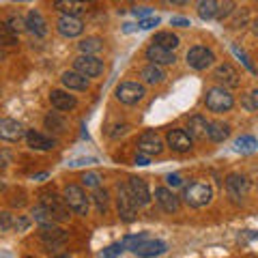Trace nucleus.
<instances>
[{"label":"nucleus","mask_w":258,"mask_h":258,"mask_svg":"<svg viewBox=\"0 0 258 258\" xmlns=\"http://www.w3.org/2000/svg\"><path fill=\"white\" fill-rule=\"evenodd\" d=\"M205 106H207V110L220 114V112H228L235 106V99H232V95L228 93L226 86H213V88H209L205 95Z\"/></svg>","instance_id":"obj_1"},{"label":"nucleus","mask_w":258,"mask_h":258,"mask_svg":"<svg viewBox=\"0 0 258 258\" xmlns=\"http://www.w3.org/2000/svg\"><path fill=\"white\" fill-rule=\"evenodd\" d=\"M183 198L189 207L200 209V207H207L213 200V189H211V185L196 181V183H191L189 187H185Z\"/></svg>","instance_id":"obj_2"},{"label":"nucleus","mask_w":258,"mask_h":258,"mask_svg":"<svg viewBox=\"0 0 258 258\" xmlns=\"http://www.w3.org/2000/svg\"><path fill=\"white\" fill-rule=\"evenodd\" d=\"M62 198L67 207L78 215H88V196L80 185H67L62 191Z\"/></svg>","instance_id":"obj_3"},{"label":"nucleus","mask_w":258,"mask_h":258,"mask_svg":"<svg viewBox=\"0 0 258 258\" xmlns=\"http://www.w3.org/2000/svg\"><path fill=\"white\" fill-rule=\"evenodd\" d=\"M144 95H147V91L138 82H123L116 86V99L125 106H136L138 101L144 99Z\"/></svg>","instance_id":"obj_4"},{"label":"nucleus","mask_w":258,"mask_h":258,"mask_svg":"<svg viewBox=\"0 0 258 258\" xmlns=\"http://www.w3.org/2000/svg\"><path fill=\"white\" fill-rule=\"evenodd\" d=\"M41 205L50 209L56 222H67L69 220V207L64 203V198H58L54 191H43L41 194Z\"/></svg>","instance_id":"obj_5"},{"label":"nucleus","mask_w":258,"mask_h":258,"mask_svg":"<svg viewBox=\"0 0 258 258\" xmlns=\"http://www.w3.org/2000/svg\"><path fill=\"white\" fill-rule=\"evenodd\" d=\"M213 60H215V54L205 45H194L187 52V64L196 71H203L207 67H211Z\"/></svg>","instance_id":"obj_6"},{"label":"nucleus","mask_w":258,"mask_h":258,"mask_svg":"<svg viewBox=\"0 0 258 258\" xmlns=\"http://www.w3.org/2000/svg\"><path fill=\"white\" fill-rule=\"evenodd\" d=\"M127 191L129 196L134 198V203L138 207H147L151 203V191H149V185L140 176H129V183H127Z\"/></svg>","instance_id":"obj_7"},{"label":"nucleus","mask_w":258,"mask_h":258,"mask_svg":"<svg viewBox=\"0 0 258 258\" xmlns=\"http://www.w3.org/2000/svg\"><path fill=\"white\" fill-rule=\"evenodd\" d=\"M74 69L80 71V74H84L86 78H97V76L103 74V62L97 58V56L82 54L74 60Z\"/></svg>","instance_id":"obj_8"},{"label":"nucleus","mask_w":258,"mask_h":258,"mask_svg":"<svg viewBox=\"0 0 258 258\" xmlns=\"http://www.w3.org/2000/svg\"><path fill=\"white\" fill-rule=\"evenodd\" d=\"M116 207H118L120 220H125V222H134V220H136V209H138V205H136V203H134V198L129 196L127 187H120V185H118Z\"/></svg>","instance_id":"obj_9"},{"label":"nucleus","mask_w":258,"mask_h":258,"mask_svg":"<svg viewBox=\"0 0 258 258\" xmlns=\"http://www.w3.org/2000/svg\"><path fill=\"white\" fill-rule=\"evenodd\" d=\"M168 147L176 153H187L191 151V134L185 132V129H170L166 136Z\"/></svg>","instance_id":"obj_10"},{"label":"nucleus","mask_w":258,"mask_h":258,"mask_svg":"<svg viewBox=\"0 0 258 258\" xmlns=\"http://www.w3.org/2000/svg\"><path fill=\"white\" fill-rule=\"evenodd\" d=\"M56 28L62 37L67 39H74V37H80L84 32V24L80 22L76 15H60L58 22H56Z\"/></svg>","instance_id":"obj_11"},{"label":"nucleus","mask_w":258,"mask_h":258,"mask_svg":"<svg viewBox=\"0 0 258 258\" xmlns=\"http://www.w3.org/2000/svg\"><path fill=\"white\" fill-rule=\"evenodd\" d=\"M138 151L144 153V155H159L164 151V142L155 132H144L138 138Z\"/></svg>","instance_id":"obj_12"},{"label":"nucleus","mask_w":258,"mask_h":258,"mask_svg":"<svg viewBox=\"0 0 258 258\" xmlns=\"http://www.w3.org/2000/svg\"><path fill=\"white\" fill-rule=\"evenodd\" d=\"M95 5V0H56L54 9H58L62 15H78L88 11Z\"/></svg>","instance_id":"obj_13"},{"label":"nucleus","mask_w":258,"mask_h":258,"mask_svg":"<svg viewBox=\"0 0 258 258\" xmlns=\"http://www.w3.org/2000/svg\"><path fill=\"white\" fill-rule=\"evenodd\" d=\"M22 136H26V129L20 120H13V118H3L0 120V138L3 140H9V142H18Z\"/></svg>","instance_id":"obj_14"},{"label":"nucleus","mask_w":258,"mask_h":258,"mask_svg":"<svg viewBox=\"0 0 258 258\" xmlns=\"http://www.w3.org/2000/svg\"><path fill=\"white\" fill-rule=\"evenodd\" d=\"M155 200L166 213H174V211H179V207H181L179 196H176L174 191H170L168 187H157L155 189Z\"/></svg>","instance_id":"obj_15"},{"label":"nucleus","mask_w":258,"mask_h":258,"mask_svg":"<svg viewBox=\"0 0 258 258\" xmlns=\"http://www.w3.org/2000/svg\"><path fill=\"white\" fill-rule=\"evenodd\" d=\"M147 58L155 64H174L176 62V56H174V50H166L157 43H151L147 47Z\"/></svg>","instance_id":"obj_16"},{"label":"nucleus","mask_w":258,"mask_h":258,"mask_svg":"<svg viewBox=\"0 0 258 258\" xmlns=\"http://www.w3.org/2000/svg\"><path fill=\"white\" fill-rule=\"evenodd\" d=\"M226 191H228L232 198H243L249 191V181L243 174H228L226 176Z\"/></svg>","instance_id":"obj_17"},{"label":"nucleus","mask_w":258,"mask_h":258,"mask_svg":"<svg viewBox=\"0 0 258 258\" xmlns=\"http://www.w3.org/2000/svg\"><path fill=\"white\" fill-rule=\"evenodd\" d=\"M166 249H168V245L164 241H149L147 239V241H142L140 245L134 247V254L140 258H155V256L166 254Z\"/></svg>","instance_id":"obj_18"},{"label":"nucleus","mask_w":258,"mask_h":258,"mask_svg":"<svg viewBox=\"0 0 258 258\" xmlns=\"http://www.w3.org/2000/svg\"><path fill=\"white\" fill-rule=\"evenodd\" d=\"M215 80L217 82H222L226 88H237L241 84L237 69L232 67V64H228V62H224V64H220V67L215 69Z\"/></svg>","instance_id":"obj_19"},{"label":"nucleus","mask_w":258,"mask_h":258,"mask_svg":"<svg viewBox=\"0 0 258 258\" xmlns=\"http://www.w3.org/2000/svg\"><path fill=\"white\" fill-rule=\"evenodd\" d=\"M50 101H52L54 110H58V112H69V110H74L78 106L76 97L64 93V91H52L50 93Z\"/></svg>","instance_id":"obj_20"},{"label":"nucleus","mask_w":258,"mask_h":258,"mask_svg":"<svg viewBox=\"0 0 258 258\" xmlns=\"http://www.w3.org/2000/svg\"><path fill=\"white\" fill-rule=\"evenodd\" d=\"M26 142H28V147L35 149V151H50V149L56 147V140L54 138H47L45 134L35 132V129L26 132Z\"/></svg>","instance_id":"obj_21"},{"label":"nucleus","mask_w":258,"mask_h":258,"mask_svg":"<svg viewBox=\"0 0 258 258\" xmlns=\"http://www.w3.org/2000/svg\"><path fill=\"white\" fill-rule=\"evenodd\" d=\"M62 86L69 88V91H86L88 88V78L84 74H80V71H64L62 74Z\"/></svg>","instance_id":"obj_22"},{"label":"nucleus","mask_w":258,"mask_h":258,"mask_svg":"<svg viewBox=\"0 0 258 258\" xmlns=\"http://www.w3.org/2000/svg\"><path fill=\"white\" fill-rule=\"evenodd\" d=\"M26 30L30 32V35L35 37H45L47 35V24L43 20V15L32 9L28 15H26Z\"/></svg>","instance_id":"obj_23"},{"label":"nucleus","mask_w":258,"mask_h":258,"mask_svg":"<svg viewBox=\"0 0 258 258\" xmlns=\"http://www.w3.org/2000/svg\"><path fill=\"white\" fill-rule=\"evenodd\" d=\"M39 237L43 239L45 245L56 247V245H62L64 241H67V232L56 228V226H47V228H39Z\"/></svg>","instance_id":"obj_24"},{"label":"nucleus","mask_w":258,"mask_h":258,"mask_svg":"<svg viewBox=\"0 0 258 258\" xmlns=\"http://www.w3.org/2000/svg\"><path fill=\"white\" fill-rule=\"evenodd\" d=\"M209 120L205 116H200V114H194L189 120H187V129H189V134H191V138H198V140H203L209 136Z\"/></svg>","instance_id":"obj_25"},{"label":"nucleus","mask_w":258,"mask_h":258,"mask_svg":"<svg viewBox=\"0 0 258 258\" xmlns=\"http://www.w3.org/2000/svg\"><path fill=\"white\" fill-rule=\"evenodd\" d=\"M140 76L147 84H161L166 80V74H164V69H161V64H155V62L147 64V67L140 71Z\"/></svg>","instance_id":"obj_26"},{"label":"nucleus","mask_w":258,"mask_h":258,"mask_svg":"<svg viewBox=\"0 0 258 258\" xmlns=\"http://www.w3.org/2000/svg\"><path fill=\"white\" fill-rule=\"evenodd\" d=\"M196 11L200 15V20H213L217 18L220 5H217V0H196Z\"/></svg>","instance_id":"obj_27"},{"label":"nucleus","mask_w":258,"mask_h":258,"mask_svg":"<svg viewBox=\"0 0 258 258\" xmlns=\"http://www.w3.org/2000/svg\"><path fill=\"white\" fill-rule=\"evenodd\" d=\"M32 220L39 224V228H47V226H54L56 224L54 215L50 213V209H47L45 205H37L35 209H32Z\"/></svg>","instance_id":"obj_28"},{"label":"nucleus","mask_w":258,"mask_h":258,"mask_svg":"<svg viewBox=\"0 0 258 258\" xmlns=\"http://www.w3.org/2000/svg\"><path fill=\"white\" fill-rule=\"evenodd\" d=\"M228 136H230V127L222 123V120H213V123L209 125V138L213 142H224Z\"/></svg>","instance_id":"obj_29"},{"label":"nucleus","mask_w":258,"mask_h":258,"mask_svg":"<svg viewBox=\"0 0 258 258\" xmlns=\"http://www.w3.org/2000/svg\"><path fill=\"white\" fill-rule=\"evenodd\" d=\"M78 47H80V52H82V54L95 56V54H99V52H101L103 41H101L99 37H86V39H82V41L78 43Z\"/></svg>","instance_id":"obj_30"},{"label":"nucleus","mask_w":258,"mask_h":258,"mask_svg":"<svg viewBox=\"0 0 258 258\" xmlns=\"http://www.w3.org/2000/svg\"><path fill=\"white\" fill-rule=\"evenodd\" d=\"M153 43L166 47V50H174V47H179V37L172 35V32H168V30H161V32H157V35H155Z\"/></svg>","instance_id":"obj_31"},{"label":"nucleus","mask_w":258,"mask_h":258,"mask_svg":"<svg viewBox=\"0 0 258 258\" xmlns=\"http://www.w3.org/2000/svg\"><path fill=\"white\" fill-rule=\"evenodd\" d=\"M45 127L52 129L56 134H62L64 129H67V120H64V116L60 112H50V114L45 116Z\"/></svg>","instance_id":"obj_32"},{"label":"nucleus","mask_w":258,"mask_h":258,"mask_svg":"<svg viewBox=\"0 0 258 258\" xmlns=\"http://www.w3.org/2000/svg\"><path fill=\"white\" fill-rule=\"evenodd\" d=\"M235 149L239 153H252L258 149V142H256L254 136H241V138H237V142H235Z\"/></svg>","instance_id":"obj_33"},{"label":"nucleus","mask_w":258,"mask_h":258,"mask_svg":"<svg viewBox=\"0 0 258 258\" xmlns=\"http://www.w3.org/2000/svg\"><path fill=\"white\" fill-rule=\"evenodd\" d=\"M93 200H95V205H97V211L99 213H106L108 211V191L106 189H99L97 187L95 194H93Z\"/></svg>","instance_id":"obj_34"},{"label":"nucleus","mask_w":258,"mask_h":258,"mask_svg":"<svg viewBox=\"0 0 258 258\" xmlns=\"http://www.w3.org/2000/svg\"><path fill=\"white\" fill-rule=\"evenodd\" d=\"M232 54H235L237 56V58L241 60V62H243L245 64V69L249 71V74H256V67H254V64H252V60H249V56L243 52V50H241V47L235 43V45H232Z\"/></svg>","instance_id":"obj_35"},{"label":"nucleus","mask_w":258,"mask_h":258,"mask_svg":"<svg viewBox=\"0 0 258 258\" xmlns=\"http://www.w3.org/2000/svg\"><path fill=\"white\" fill-rule=\"evenodd\" d=\"M241 106H243L245 110H249V112L258 110V88L256 91H249L243 99H241Z\"/></svg>","instance_id":"obj_36"},{"label":"nucleus","mask_w":258,"mask_h":258,"mask_svg":"<svg viewBox=\"0 0 258 258\" xmlns=\"http://www.w3.org/2000/svg\"><path fill=\"white\" fill-rule=\"evenodd\" d=\"M80 181H82L84 187H93V189H97V187H99V183H101V174H99V172H84Z\"/></svg>","instance_id":"obj_37"},{"label":"nucleus","mask_w":258,"mask_h":258,"mask_svg":"<svg viewBox=\"0 0 258 258\" xmlns=\"http://www.w3.org/2000/svg\"><path fill=\"white\" fill-rule=\"evenodd\" d=\"M0 32H3V43L5 45H13V43H18V32H13L7 24H3L0 26Z\"/></svg>","instance_id":"obj_38"},{"label":"nucleus","mask_w":258,"mask_h":258,"mask_svg":"<svg viewBox=\"0 0 258 258\" xmlns=\"http://www.w3.org/2000/svg\"><path fill=\"white\" fill-rule=\"evenodd\" d=\"M149 239V235L147 232H138V235H132V237H125V241H123V245L125 247H129V249H134L136 245H140L142 241H147Z\"/></svg>","instance_id":"obj_39"},{"label":"nucleus","mask_w":258,"mask_h":258,"mask_svg":"<svg viewBox=\"0 0 258 258\" xmlns=\"http://www.w3.org/2000/svg\"><path fill=\"white\" fill-rule=\"evenodd\" d=\"M123 249H125L123 243H112V245H108V247L101 252V258H116V256L123 254Z\"/></svg>","instance_id":"obj_40"},{"label":"nucleus","mask_w":258,"mask_h":258,"mask_svg":"<svg viewBox=\"0 0 258 258\" xmlns=\"http://www.w3.org/2000/svg\"><path fill=\"white\" fill-rule=\"evenodd\" d=\"M5 24H7V26H9L13 32H22L24 28H26V22H24V20L20 18V15H11V18L7 20Z\"/></svg>","instance_id":"obj_41"},{"label":"nucleus","mask_w":258,"mask_h":258,"mask_svg":"<svg viewBox=\"0 0 258 258\" xmlns=\"http://www.w3.org/2000/svg\"><path fill=\"white\" fill-rule=\"evenodd\" d=\"M245 22H247V9H243V11H235V18L228 22V26H230V28H239V26H243Z\"/></svg>","instance_id":"obj_42"},{"label":"nucleus","mask_w":258,"mask_h":258,"mask_svg":"<svg viewBox=\"0 0 258 258\" xmlns=\"http://www.w3.org/2000/svg\"><path fill=\"white\" fill-rule=\"evenodd\" d=\"M235 3L232 0H226V3L220 7V11H217V20H224V18H228L230 13H235Z\"/></svg>","instance_id":"obj_43"},{"label":"nucleus","mask_w":258,"mask_h":258,"mask_svg":"<svg viewBox=\"0 0 258 258\" xmlns=\"http://www.w3.org/2000/svg\"><path fill=\"white\" fill-rule=\"evenodd\" d=\"M157 24H159V18H144V20H140L138 26L142 30H151L153 26H157Z\"/></svg>","instance_id":"obj_44"},{"label":"nucleus","mask_w":258,"mask_h":258,"mask_svg":"<svg viewBox=\"0 0 258 258\" xmlns=\"http://www.w3.org/2000/svg\"><path fill=\"white\" fill-rule=\"evenodd\" d=\"M134 15L136 18H151V7H136L134 9Z\"/></svg>","instance_id":"obj_45"},{"label":"nucleus","mask_w":258,"mask_h":258,"mask_svg":"<svg viewBox=\"0 0 258 258\" xmlns=\"http://www.w3.org/2000/svg\"><path fill=\"white\" fill-rule=\"evenodd\" d=\"M166 181H168V185H170V187H181V185H183V179H181L179 174H168Z\"/></svg>","instance_id":"obj_46"},{"label":"nucleus","mask_w":258,"mask_h":258,"mask_svg":"<svg viewBox=\"0 0 258 258\" xmlns=\"http://www.w3.org/2000/svg\"><path fill=\"white\" fill-rule=\"evenodd\" d=\"M30 226V220L28 217H20V220H15V230L18 232H24Z\"/></svg>","instance_id":"obj_47"},{"label":"nucleus","mask_w":258,"mask_h":258,"mask_svg":"<svg viewBox=\"0 0 258 258\" xmlns=\"http://www.w3.org/2000/svg\"><path fill=\"white\" fill-rule=\"evenodd\" d=\"M0 220H3V222H0V230L7 232V230L11 228V215L9 213H3V215H0Z\"/></svg>","instance_id":"obj_48"},{"label":"nucleus","mask_w":258,"mask_h":258,"mask_svg":"<svg viewBox=\"0 0 258 258\" xmlns=\"http://www.w3.org/2000/svg\"><path fill=\"white\" fill-rule=\"evenodd\" d=\"M170 24H172V26H179V28H187V26H191L187 18H172Z\"/></svg>","instance_id":"obj_49"},{"label":"nucleus","mask_w":258,"mask_h":258,"mask_svg":"<svg viewBox=\"0 0 258 258\" xmlns=\"http://www.w3.org/2000/svg\"><path fill=\"white\" fill-rule=\"evenodd\" d=\"M136 164H138V166H149V155H144V153L136 155Z\"/></svg>","instance_id":"obj_50"},{"label":"nucleus","mask_w":258,"mask_h":258,"mask_svg":"<svg viewBox=\"0 0 258 258\" xmlns=\"http://www.w3.org/2000/svg\"><path fill=\"white\" fill-rule=\"evenodd\" d=\"M82 164H95V159H76V161H71L69 166H82Z\"/></svg>","instance_id":"obj_51"},{"label":"nucleus","mask_w":258,"mask_h":258,"mask_svg":"<svg viewBox=\"0 0 258 258\" xmlns=\"http://www.w3.org/2000/svg\"><path fill=\"white\" fill-rule=\"evenodd\" d=\"M170 5H176V7H183V5H187L189 0H168Z\"/></svg>","instance_id":"obj_52"},{"label":"nucleus","mask_w":258,"mask_h":258,"mask_svg":"<svg viewBox=\"0 0 258 258\" xmlns=\"http://www.w3.org/2000/svg\"><path fill=\"white\" fill-rule=\"evenodd\" d=\"M252 32H254V35L258 37V18H256V20L252 22Z\"/></svg>","instance_id":"obj_53"},{"label":"nucleus","mask_w":258,"mask_h":258,"mask_svg":"<svg viewBox=\"0 0 258 258\" xmlns=\"http://www.w3.org/2000/svg\"><path fill=\"white\" fill-rule=\"evenodd\" d=\"M134 30V24H125V32H132Z\"/></svg>","instance_id":"obj_54"},{"label":"nucleus","mask_w":258,"mask_h":258,"mask_svg":"<svg viewBox=\"0 0 258 258\" xmlns=\"http://www.w3.org/2000/svg\"><path fill=\"white\" fill-rule=\"evenodd\" d=\"M56 258H69V256H64V254H62V256H56Z\"/></svg>","instance_id":"obj_55"},{"label":"nucleus","mask_w":258,"mask_h":258,"mask_svg":"<svg viewBox=\"0 0 258 258\" xmlns=\"http://www.w3.org/2000/svg\"><path fill=\"white\" fill-rule=\"evenodd\" d=\"M252 237H254V239H258V232H256V235H252Z\"/></svg>","instance_id":"obj_56"}]
</instances>
